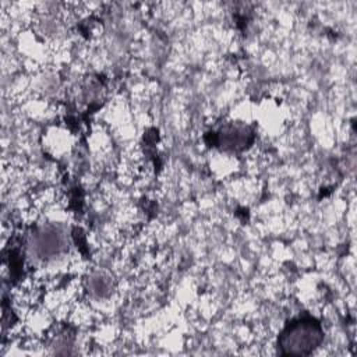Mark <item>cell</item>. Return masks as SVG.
<instances>
[{
    "label": "cell",
    "mask_w": 357,
    "mask_h": 357,
    "mask_svg": "<svg viewBox=\"0 0 357 357\" xmlns=\"http://www.w3.org/2000/svg\"><path fill=\"white\" fill-rule=\"evenodd\" d=\"M251 132L245 127H227L223 134H220V144L225 145V148L231 149H243L247 144V137H250Z\"/></svg>",
    "instance_id": "cell-2"
},
{
    "label": "cell",
    "mask_w": 357,
    "mask_h": 357,
    "mask_svg": "<svg viewBox=\"0 0 357 357\" xmlns=\"http://www.w3.org/2000/svg\"><path fill=\"white\" fill-rule=\"evenodd\" d=\"M321 324L311 317H298L282 331L278 347L284 356H304L312 353L322 342Z\"/></svg>",
    "instance_id": "cell-1"
}]
</instances>
